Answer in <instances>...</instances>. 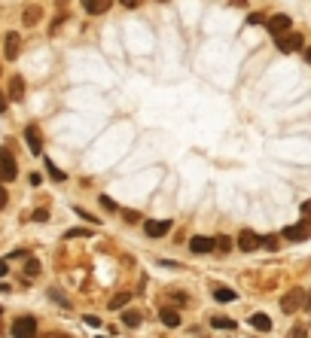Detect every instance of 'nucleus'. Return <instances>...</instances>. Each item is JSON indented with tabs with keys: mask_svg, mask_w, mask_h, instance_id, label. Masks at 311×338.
Wrapping results in <instances>:
<instances>
[{
	"mask_svg": "<svg viewBox=\"0 0 311 338\" xmlns=\"http://www.w3.org/2000/svg\"><path fill=\"white\" fill-rule=\"evenodd\" d=\"M238 247H241L244 253H250V250H256V247H263V238L253 235V232H241L238 235Z\"/></svg>",
	"mask_w": 311,
	"mask_h": 338,
	"instance_id": "nucleus-9",
	"label": "nucleus"
},
{
	"mask_svg": "<svg viewBox=\"0 0 311 338\" xmlns=\"http://www.w3.org/2000/svg\"><path fill=\"white\" fill-rule=\"evenodd\" d=\"M159 320H162L165 326H180V314H177L174 308H162V311H159Z\"/></svg>",
	"mask_w": 311,
	"mask_h": 338,
	"instance_id": "nucleus-12",
	"label": "nucleus"
},
{
	"mask_svg": "<svg viewBox=\"0 0 311 338\" xmlns=\"http://www.w3.org/2000/svg\"><path fill=\"white\" fill-rule=\"evenodd\" d=\"M49 338H70V335H64V332H55V335H49Z\"/></svg>",
	"mask_w": 311,
	"mask_h": 338,
	"instance_id": "nucleus-36",
	"label": "nucleus"
},
{
	"mask_svg": "<svg viewBox=\"0 0 311 338\" xmlns=\"http://www.w3.org/2000/svg\"><path fill=\"white\" fill-rule=\"evenodd\" d=\"M266 28H268V34L271 37H287L290 34V15H284V12H278V15H271V19L266 22Z\"/></svg>",
	"mask_w": 311,
	"mask_h": 338,
	"instance_id": "nucleus-3",
	"label": "nucleus"
},
{
	"mask_svg": "<svg viewBox=\"0 0 311 338\" xmlns=\"http://www.w3.org/2000/svg\"><path fill=\"white\" fill-rule=\"evenodd\" d=\"M18 34H6V43H3V49H6V58H15L18 55Z\"/></svg>",
	"mask_w": 311,
	"mask_h": 338,
	"instance_id": "nucleus-14",
	"label": "nucleus"
},
{
	"mask_svg": "<svg viewBox=\"0 0 311 338\" xmlns=\"http://www.w3.org/2000/svg\"><path fill=\"white\" fill-rule=\"evenodd\" d=\"M89 232H86V228H70V232H67V238H86Z\"/></svg>",
	"mask_w": 311,
	"mask_h": 338,
	"instance_id": "nucleus-25",
	"label": "nucleus"
},
{
	"mask_svg": "<svg viewBox=\"0 0 311 338\" xmlns=\"http://www.w3.org/2000/svg\"><path fill=\"white\" fill-rule=\"evenodd\" d=\"M250 326H253V329H260V332H268V329H271V317H266V314H253V317H250Z\"/></svg>",
	"mask_w": 311,
	"mask_h": 338,
	"instance_id": "nucleus-13",
	"label": "nucleus"
},
{
	"mask_svg": "<svg viewBox=\"0 0 311 338\" xmlns=\"http://www.w3.org/2000/svg\"><path fill=\"white\" fill-rule=\"evenodd\" d=\"M46 171H49V177H52V180H58V183L64 180V171H58V168H55V165L49 162V158H46Z\"/></svg>",
	"mask_w": 311,
	"mask_h": 338,
	"instance_id": "nucleus-20",
	"label": "nucleus"
},
{
	"mask_svg": "<svg viewBox=\"0 0 311 338\" xmlns=\"http://www.w3.org/2000/svg\"><path fill=\"white\" fill-rule=\"evenodd\" d=\"M305 58H308V61H311V49H308V52H305Z\"/></svg>",
	"mask_w": 311,
	"mask_h": 338,
	"instance_id": "nucleus-37",
	"label": "nucleus"
},
{
	"mask_svg": "<svg viewBox=\"0 0 311 338\" xmlns=\"http://www.w3.org/2000/svg\"><path fill=\"white\" fill-rule=\"evenodd\" d=\"M49 296H52V299H55V301H61V305H67V299H64V296H61V293H58V290H52V293H49Z\"/></svg>",
	"mask_w": 311,
	"mask_h": 338,
	"instance_id": "nucleus-30",
	"label": "nucleus"
},
{
	"mask_svg": "<svg viewBox=\"0 0 311 338\" xmlns=\"http://www.w3.org/2000/svg\"><path fill=\"white\" fill-rule=\"evenodd\" d=\"M18 177V165H15V155L6 150V147H0V183H12Z\"/></svg>",
	"mask_w": 311,
	"mask_h": 338,
	"instance_id": "nucleus-1",
	"label": "nucleus"
},
{
	"mask_svg": "<svg viewBox=\"0 0 311 338\" xmlns=\"http://www.w3.org/2000/svg\"><path fill=\"white\" fill-rule=\"evenodd\" d=\"M6 110V98H3V92H0V113Z\"/></svg>",
	"mask_w": 311,
	"mask_h": 338,
	"instance_id": "nucleus-35",
	"label": "nucleus"
},
{
	"mask_svg": "<svg viewBox=\"0 0 311 338\" xmlns=\"http://www.w3.org/2000/svg\"><path fill=\"white\" fill-rule=\"evenodd\" d=\"M263 244L268 247V250H274V247H278V241H274V238H263Z\"/></svg>",
	"mask_w": 311,
	"mask_h": 338,
	"instance_id": "nucleus-33",
	"label": "nucleus"
},
{
	"mask_svg": "<svg viewBox=\"0 0 311 338\" xmlns=\"http://www.w3.org/2000/svg\"><path fill=\"white\" fill-rule=\"evenodd\" d=\"M308 301H311V293H308Z\"/></svg>",
	"mask_w": 311,
	"mask_h": 338,
	"instance_id": "nucleus-39",
	"label": "nucleus"
},
{
	"mask_svg": "<svg viewBox=\"0 0 311 338\" xmlns=\"http://www.w3.org/2000/svg\"><path fill=\"white\" fill-rule=\"evenodd\" d=\"M101 204H104L107 210H119V204H116L113 198H107V195H101Z\"/></svg>",
	"mask_w": 311,
	"mask_h": 338,
	"instance_id": "nucleus-24",
	"label": "nucleus"
},
{
	"mask_svg": "<svg viewBox=\"0 0 311 338\" xmlns=\"http://www.w3.org/2000/svg\"><path fill=\"white\" fill-rule=\"evenodd\" d=\"M278 49L281 52H299L302 49V37H299V34H287V37L278 40Z\"/></svg>",
	"mask_w": 311,
	"mask_h": 338,
	"instance_id": "nucleus-10",
	"label": "nucleus"
},
{
	"mask_svg": "<svg viewBox=\"0 0 311 338\" xmlns=\"http://www.w3.org/2000/svg\"><path fill=\"white\" fill-rule=\"evenodd\" d=\"M122 323H125V326H137V323H140V311H134V308L122 311Z\"/></svg>",
	"mask_w": 311,
	"mask_h": 338,
	"instance_id": "nucleus-18",
	"label": "nucleus"
},
{
	"mask_svg": "<svg viewBox=\"0 0 311 338\" xmlns=\"http://www.w3.org/2000/svg\"><path fill=\"white\" fill-rule=\"evenodd\" d=\"M25 140H28V150H31L34 155L43 152V140H40V128H37V125H28V128H25Z\"/></svg>",
	"mask_w": 311,
	"mask_h": 338,
	"instance_id": "nucleus-6",
	"label": "nucleus"
},
{
	"mask_svg": "<svg viewBox=\"0 0 311 338\" xmlns=\"http://www.w3.org/2000/svg\"><path fill=\"white\" fill-rule=\"evenodd\" d=\"M128 299H132L128 293H119V296H113V299H110V308H113V311H119L122 305H128Z\"/></svg>",
	"mask_w": 311,
	"mask_h": 338,
	"instance_id": "nucleus-19",
	"label": "nucleus"
},
{
	"mask_svg": "<svg viewBox=\"0 0 311 338\" xmlns=\"http://www.w3.org/2000/svg\"><path fill=\"white\" fill-rule=\"evenodd\" d=\"M143 232L150 238H165L171 232V220H146L143 223Z\"/></svg>",
	"mask_w": 311,
	"mask_h": 338,
	"instance_id": "nucleus-5",
	"label": "nucleus"
},
{
	"mask_svg": "<svg viewBox=\"0 0 311 338\" xmlns=\"http://www.w3.org/2000/svg\"><path fill=\"white\" fill-rule=\"evenodd\" d=\"M302 217H305V220H311V201H305V204H302Z\"/></svg>",
	"mask_w": 311,
	"mask_h": 338,
	"instance_id": "nucleus-32",
	"label": "nucleus"
},
{
	"mask_svg": "<svg viewBox=\"0 0 311 338\" xmlns=\"http://www.w3.org/2000/svg\"><path fill=\"white\" fill-rule=\"evenodd\" d=\"M37 19H40V9H37V6H34V9H28V12H25V25H34V22H37Z\"/></svg>",
	"mask_w": 311,
	"mask_h": 338,
	"instance_id": "nucleus-22",
	"label": "nucleus"
},
{
	"mask_svg": "<svg viewBox=\"0 0 311 338\" xmlns=\"http://www.w3.org/2000/svg\"><path fill=\"white\" fill-rule=\"evenodd\" d=\"M12 338H37V320L34 317H18L12 323Z\"/></svg>",
	"mask_w": 311,
	"mask_h": 338,
	"instance_id": "nucleus-2",
	"label": "nucleus"
},
{
	"mask_svg": "<svg viewBox=\"0 0 311 338\" xmlns=\"http://www.w3.org/2000/svg\"><path fill=\"white\" fill-rule=\"evenodd\" d=\"M214 299H217V301H235V299H238V293H235V290H229V287H217V290H214Z\"/></svg>",
	"mask_w": 311,
	"mask_h": 338,
	"instance_id": "nucleus-16",
	"label": "nucleus"
},
{
	"mask_svg": "<svg viewBox=\"0 0 311 338\" xmlns=\"http://www.w3.org/2000/svg\"><path fill=\"white\" fill-rule=\"evenodd\" d=\"M12 88H9V95H12V101H22V95H25V79L22 76H12V82H9Z\"/></svg>",
	"mask_w": 311,
	"mask_h": 338,
	"instance_id": "nucleus-15",
	"label": "nucleus"
},
{
	"mask_svg": "<svg viewBox=\"0 0 311 338\" xmlns=\"http://www.w3.org/2000/svg\"><path fill=\"white\" fill-rule=\"evenodd\" d=\"M211 326H214V329H235L238 323H235V320H229V317H217V314H214V317H211Z\"/></svg>",
	"mask_w": 311,
	"mask_h": 338,
	"instance_id": "nucleus-17",
	"label": "nucleus"
},
{
	"mask_svg": "<svg viewBox=\"0 0 311 338\" xmlns=\"http://www.w3.org/2000/svg\"><path fill=\"white\" fill-rule=\"evenodd\" d=\"M281 235H284V241L299 244V241H305V238H308V225H305V223H299V225H287Z\"/></svg>",
	"mask_w": 311,
	"mask_h": 338,
	"instance_id": "nucleus-7",
	"label": "nucleus"
},
{
	"mask_svg": "<svg viewBox=\"0 0 311 338\" xmlns=\"http://www.w3.org/2000/svg\"><path fill=\"white\" fill-rule=\"evenodd\" d=\"M25 274H28V277H37V274H40V262H37V259H28Z\"/></svg>",
	"mask_w": 311,
	"mask_h": 338,
	"instance_id": "nucleus-21",
	"label": "nucleus"
},
{
	"mask_svg": "<svg viewBox=\"0 0 311 338\" xmlns=\"http://www.w3.org/2000/svg\"><path fill=\"white\" fill-rule=\"evenodd\" d=\"M86 323H89V326H95V329H98V326H101V320H98V317H95V314H89V317H86Z\"/></svg>",
	"mask_w": 311,
	"mask_h": 338,
	"instance_id": "nucleus-28",
	"label": "nucleus"
},
{
	"mask_svg": "<svg viewBox=\"0 0 311 338\" xmlns=\"http://www.w3.org/2000/svg\"><path fill=\"white\" fill-rule=\"evenodd\" d=\"M77 213H80V217H83V220H89V223H95V225H98V220H95V217H91V213H89V210H83V207H77Z\"/></svg>",
	"mask_w": 311,
	"mask_h": 338,
	"instance_id": "nucleus-26",
	"label": "nucleus"
},
{
	"mask_svg": "<svg viewBox=\"0 0 311 338\" xmlns=\"http://www.w3.org/2000/svg\"><path fill=\"white\" fill-rule=\"evenodd\" d=\"M214 247H217V241L208 238V235H195V238L189 241V250H192V253H211Z\"/></svg>",
	"mask_w": 311,
	"mask_h": 338,
	"instance_id": "nucleus-8",
	"label": "nucleus"
},
{
	"mask_svg": "<svg viewBox=\"0 0 311 338\" xmlns=\"http://www.w3.org/2000/svg\"><path fill=\"white\" fill-rule=\"evenodd\" d=\"M6 201H9V198H6V189H3V186H0V210H3V207H6Z\"/></svg>",
	"mask_w": 311,
	"mask_h": 338,
	"instance_id": "nucleus-31",
	"label": "nucleus"
},
{
	"mask_svg": "<svg viewBox=\"0 0 311 338\" xmlns=\"http://www.w3.org/2000/svg\"><path fill=\"white\" fill-rule=\"evenodd\" d=\"M83 6H86V12H89V15H101V12H107V9H110L107 0H86Z\"/></svg>",
	"mask_w": 311,
	"mask_h": 338,
	"instance_id": "nucleus-11",
	"label": "nucleus"
},
{
	"mask_svg": "<svg viewBox=\"0 0 311 338\" xmlns=\"http://www.w3.org/2000/svg\"><path fill=\"white\" fill-rule=\"evenodd\" d=\"M0 317H3V308H0Z\"/></svg>",
	"mask_w": 311,
	"mask_h": 338,
	"instance_id": "nucleus-38",
	"label": "nucleus"
},
{
	"mask_svg": "<svg viewBox=\"0 0 311 338\" xmlns=\"http://www.w3.org/2000/svg\"><path fill=\"white\" fill-rule=\"evenodd\" d=\"M34 220H37V223H46V220H49V210H37Z\"/></svg>",
	"mask_w": 311,
	"mask_h": 338,
	"instance_id": "nucleus-27",
	"label": "nucleus"
},
{
	"mask_svg": "<svg viewBox=\"0 0 311 338\" xmlns=\"http://www.w3.org/2000/svg\"><path fill=\"white\" fill-rule=\"evenodd\" d=\"M302 301H305V293L296 287V290H290V293L281 299V311H284V314H293V311L302 308Z\"/></svg>",
	"mask_w": 311,
	"mask_h": 338,
	"instance_id": "nucleus-4",
	"label": "nucleus"
},
{
	"mask_svg": "<svg viewBox=\"0 0 311 338\" xmlns=\"http://www.w3.org/2000/svg\"><path fill=\"white\" fill-rule=\"evenodd\" d=\"M6 271H9V262H6V259H0V277H3Z\"/></svg>",
	"mask_w": 311,
	"mask_h": 338,
	"instance_id": "nucleus-34",
	"label": "nucleus"
},
{
	"mask_svg": "<svg viewBox=\"0 0 311 338\" xmlns=\"http://www.w3.org/2000/svg\"><path fill=\"white\" fill-rule=\"evenodd\" d=\"M217 247H220V250H229L232 241H229V238H220V241H217Z\"/></svg>",
	"mask_w": 311,
	"mask_h": 338,
	"instance_id": "nucleus-29",
	"label": "nucleus"
},
{
	"mask_svg": "<svg viewBox=\"0 0 311 338\" xmlns=\"http://www.w3.org/2000/svg\"><path fill=\"white\" fill-rule=\"evenodd\" d=\"M287 338H308V332H305V326H296V329H290Z\"/></svg>",
	"mask_w": 311,
	"mask_h": 338,
	"instance_id": "nucleus-23",
	"label": "nucleus"
}]
</instances>
